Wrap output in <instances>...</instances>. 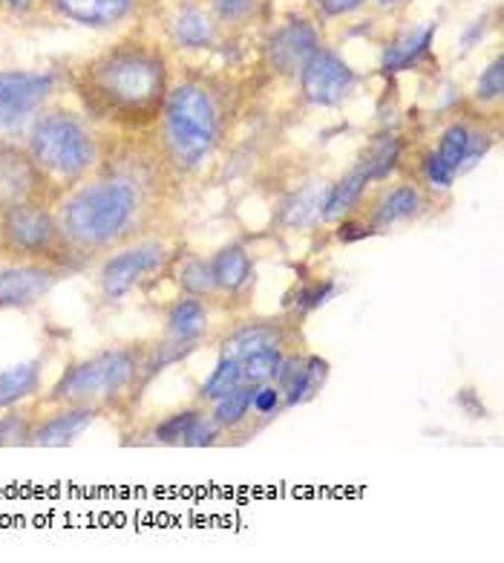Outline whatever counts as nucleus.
Wrapping results in <instances>:
<instances>
[{
  "label": "nucleus",
  "instance_id": "obj_26",
  "mask_svg": "<svg viewBox=\"0 0 504 563\" xmlns=\"http://www.w3.org/2000/svg\"><path fill=\"white\" fill-rule=\"evenodd\" d=\"M176 278H179V286H182L184 292L193 295V298H208L211 292H216L211 263L202 261V257H184L179 272H176Z\"/></svg>",
  "mask_w": 504,
  "mask_h": 563
},
{
  "label": "nucleus",
  "instance_id": "obj_18",
  "mask_svg": "<svg viewBox=\"0 0 504 563\" xmlns=\"http://www.w3.org/2000/svg\"><path fill=\"white\" fill-rule=\"evenodd\" d=\"M283 347V330L277 324H266V321H257V324H245L239 330H234L228 339L222 341V355L225 358H234V362H243L248 355L262 353V350H280Z\"/></svg>",
  "mask_w": 504,
  "mask_h": 563
},
{
  "label": "nucleus",
  "instance_id": "obj_29",
  "mask_svg": "<svg viewBox=\"0 0 504 563\" xmlns=\"http://www.w3.org/2000/svg\"><path fill=\"white\" fill-rule=\"evenodd\" d=\"M283 362V350H262V353H254L248 358H243V382L245 385H266V382H275L277 367Z\"/></svg>",
  "mask_w": 504,
  "mask_h": 563
},
{
  "label": "nucleus",
  "instance_id": "obj_4",
  "mask_svg": "<svg viewBox=\"0 0 504 563\" xmlns=\"http://www.w3.org/2000/svg\"><path fill=\"white\" fill-rule=\"evenodd\" d=\"M145 373V355L136 347H104L78 358L58 376L44 405H87L104 410L127 396L138 376Z\"/></svg>",
  "mask_w": 504,
  "mask_h": 563
},
{
  "label": "nucleus",
  "instance_id": "obj_22",
  "mask_svg": "<svg viewBox=\"0 0 504 563\" xmlns=\"http://www.w3.org/2000/svg\"><path fill=\"white\" fill-rule=\"evenodd\" d=\"M211 272H214L216 289H222V292H239L251 280V255L239 243L222 246L214 255V261H211Z\"/></svg>",
  "mask_w": 504,
  "mask_h": 563
},
{
  "label": "nucleus",
  "instance_id": "obj_25",
  "mask_svg": "<svg viewBox=\"0 0 504 563\" xmlns=\"http://www.w3.org/2000/svg\"><path fill=\"white\" fill-rule=\"evenodd\" d=\"M35 410L9 408L0 413V445H32V428H35Z\"/></svg>",
  "mask_w": 504,
  "mask_h": 563
},
{
  "label": "nucleus",
  "instance_id": "obj_21",
  "mask_svg": "<svg viewBox=\"0 0 504 563\" xmlns=\"http://www.w3.org/2000/svg\"><path fill=\"white\" fill-rule=\"evenodd\" d=\"M433 35H436V24H424L404 32L401 38L392 41L390 47H387L381 67L387 73H401L406 67H413L421 55H427V49L433 47Z\"/></svg>",
  "mask_w": 504,
  "mask_h": 563
},
{
  "label": "nucleus",
  "instance_id": "obj_20",
  "mask_svg": "<svg viewBox=\"0 0 504 563\" xmlns=\"http://www.w3.org/2000/svg\"><path fill=\"white\" fill-rule=\"evenodd\" d=\"M369 183H372L369 170L363 168V165H358V168L351 170L349 177H344L340 183H335L332 188H326V194H323V202H321V211H317V214H321L323 220H340L346 211H351L355 206H358V200L363 197V191H367Z\"/></svg>",
  "mask_w": 504,
  "mask_h": 563
},
{
  "label": "nucleus",
  "instance_id": "obj_28",
  "mask_svg": "<svg viewBox=\"0 0 504 563\" xmlns=\"http://www.w3.org/2000/svg\"><path fill=\"white\" fill-rule=\"evenodd\" d=\"M470 128L461 122L450 124L447 131L441 133V140H438L436 147V156L441 159L447 168H452L456 174H461V165H464V156H467V145H470Z\"/></svg>",
  "mask_w": 504,
  "mask_h": 563
},
{
  "label": "nucleus",
  "instance_id": "obj_1",
  "mask_svg": "<svg viewBox=\"0 0 504 563\" xmlns=\"http://www.w3.org/2000/svg\"><path fill=\"white\" fill-rule=\"evenodd\" d=\"M145 214V177L133 168H96L55 202L64 240L81 257L104 255L124 246L136 238Z\"/></svg>",
  "mask_w": 504,
  "mask_h": 563
},
{
  "label": "nucleus",
  "instance_id": "obj_33",
  "mask_svg": "<svg viewBox=\"0 0 504 563\" xmlns=\"http://www.w3.org/2000/svg\"><path fill=\"white\" fill-rule=\"evenodd\" d=\"M504 93V62L502 55H499L496 62L490 64L488 70L482 73L479 78V85H475V96L482 101H499Z\"/></svg>",
  "mask_w": 504,
  "mask_h": 563
},
{
  "label": "nucleus",
  "instance_id": "obj_23",
  "mask_svg": "<svg viewBox=\"0 0 504 563\" xmlns=\"http://www.w3.org/2000/svg\"><path fill=\"white\" fill-rule=\"evenodd\" d=\"M173 38L179 47L188 49H202L208 47L211 41H214V24H211V18L197 7L182 9L173 21Z\"/></svg>",
  "mask_w": 504,
  "mask_h": 563
},
{
  "label": "nucleus",
  "instance_id": "obj_19",
  "mask_svg": "<svg viewBox=\"0 0 504 563\" xmlns=\"http://www.w3.org/2000/svg\"><path fill=\"white\" fill-rule=\"evenodd\" d=\"M208 330V309L202 303V298H182L176 301L168 312V339L170 344H179V347H191L197 344Z\"/></svg>",
  "mask_w": 504,
  "mask_h": 563
},
{
  "label": "nucleus",
  "instance_id": "obj_37",
  "mask_svg": "<svg viewBox=\"0 0 504 563\" xmlns=\"http://www.w3.org/2000/svg\"><path fill=\"white\" fill-rule=\"evenodd\" d=\"M488 151H490L488 136H482V133H470V145H467V156H464V165H461V174L473 168V165L488 154Z\"/></svg>",
  "mask_w": 504,
  "mask_h": 563
},
{
  "label": "nucleus",
  "instance_id": "obj_27",
  "mask_svg": "<svg viewBox=\"0 0 504 563\" xmlns=\"http://www.w3.org/2000/svg\"><path fill=\"white\" fill-rule=\"evenodd\" d=\"M239 385H243V364L220 355V362H216V367L211 371V376L205 378V385H202L199 396L208 401H216Z\"/></svg>",
  "mask_w": 504,
  "mask_h": 563
},
{
  "label": "nucleus",
  "instance_id": "obj_24",
  "mask_svg": "<svg viewBox=\"0 0 504 563\" xmlns=\"http://www.w3.org/2000/svg\"><path fill=\"white\" fill-rule=\"evenodd\" d=\"M251 394H254V385H239L234 387L231 394H225L222 399L214 401V413H211V419H214L220 428H237V424H243L245 419H248V413H251Z\"/></svg>",
  "mask_w": 504,
  "mask_h": 563
},
{
  "label": "nucleus",
  "instance_id": "obj_39",
  "mask_svg": "<svg viewBox=\"0 0 504 563\" xmlns=\"http://www.w3.org/2000/svg\"><path fill=\"white\" fill-rule=\"evenodd\" d=\"M323 9V15H346V12H355L358 7H363L367 0H317Z\"/></svg>",
  "mask_w": 504,
  "mask_h": 563
},
{
  "label": "nucleus",
  "instance_id": "obj_16",
  "mask_svg": "<svg viewBox=\"0 0 504 563\" xmlns=\"http://www.w3.org/2000/svg\"><path fill=\"white\" fill-rule=\"evenodd\" d=\"M421 209H424V194H421V188L413 186V183H401V186L383 194V200L374 206L369 225H372L374 232H383V229H392V225L406 223V220L418 217Z\"/></svg>",
  "mask_w": 504,
  "mask_h": 563
},
{
  "label": "nucleus",
  "instance_id": "obj_9",
  "mask_svg": "<svg viewBox=\"0 0 504 563\" xmlns=\"http://www.w3.org/2000/svg\"><path fill=\"white\" fill-rule=\"evenodd\" d=\"M69 269L41 261H12L0 266V312L32 309L53 292Z\"/></svg>",
  "mask_w": 504,
  "mask_h": 563
},
{
  "label": "nucleus",
  "instance_id": "obj_11",
  "mask_svg": "<svg viewBox=\"0 0 504 563\" xmlns=\"http://www.w3.org/2000/svg\"><path fill=\"white\" fill-rule=\"evenodd\" d=\"M46 197H49V188L32 165L30 154L23 147L3 142L0 145V209L32 200L46 202Z\"/></svg>",
  "mask_w": 504,
  "mask_h": 563
},
{
  "label": "nucleus",
  "instance_id": "obj_35",
  "mask_svg": "<svg viewBox=\"0 0 504 563\" xmlns=\"http://www.w3.org/2000/svg\"><path fill=\"white\" fill-rule=\"evenodd\" d=\"M424 177H427V183L433 188L450 191V188L456 186V177H459V174H456V170H452V168H447V165H444L441 159H438V156H436V151H433V154H429L427 159H424Z\"/></svg>",
  "mask_w": 504,
  "mask_h": 563
},
{
  "label": "nucleus",
  "instance_id": "obj_5",
  "mask_svg": "<svg viewBox=\"0 0 504 563\" xmlns=\"http://www.w3.org/2000/svg\"><path fill=\"white\" fill-rule=\"evenodd\" d=\"M161 133L176 168H199L216 145V108L211 96L197 85L176 87L161 108Z\"/></svg>",
  "mask_w": 504,
  "mask_h": 563
},
{
  "label": "nucleus",
  "instance_id": "obj_40",
  "mask_svg": "<svg viewBox=\"0 0 504 563\" xmlns=\"http://www.w3.org/2000/svg\"><path fill=\"white\" fill-rule=\"evenodd\" d=\"M3 3L12 9H18V12H26V9L35 7V0H3Z\"/></svg>",
  "mask_w": 504,
  "mask_h": 563
},
{
  "label": "nucleus",
  "instance_id": "obj_13",
  "mask_svg": "<svg viewBox=\"0 0 504 563\" xmlns=\"http://www.w3.org/2000/svg\"><path fill=\"white\" fill-rule=\"evenodd\" d=\"M53 413L35 419L32 428V445L38 448H61L76 442L81 433L96 422L101 410L87 405H53Z\"/></svg>",
  "mask_w": 504,
  "mask_h": 563
},
{
  "label": "nucleus",
  "instance_id": "obj_36",
  "mask_svg": "<svg viewBox=\"0 0 504 563\" xmlns=\"http://www.w3.org/2000/svg\"><path fill=\"white\" fill-rule=\"evenodd\" d=\"M374 229L369 223H360V220H344L337 225V240L340 243H358V240L372 238Z\"/></svg>",
  "mask_w": 504,
  "mask_h": 563
},
{
  "label": "nucleus",
  "instance_id": "obj_17",
  "mask_svg": "<svg viewBox=\"0 0 504 563\" xmlns=\"http://www.w3.org/2000/svg\"><path fill=\"white\" fill-rule=\"evenodd\" d=\"M64 18L81 26H110L131 15L136 0H53Z\"/></svg>",
  "mask_w": 504,
  "mask_h": 563
},
{
  "label": "nucleus",
  "instance_id": "obj_41",
  "mask_svg": "<svg viewBox=\"0 0 504 563\" xmlns=\"http://www.w3.org/2000/svg\"><path fill=\"white\" fill-rule=\"evenodd\" d=\"M378 3H383V7H390V3H397V0H378Z\"/></svg>",
  "mask_w": 504,
  "mask_h": 563
},
{
  "label": "nucleus",
  "instance_id": "obj_15",
  "mask_svg": "<svg viewBox=\"0 0 504 563\" xmlns=\"http://www.w3.org/2000/svg\"><path fill=\"white\" fill-rule=\"evenodd\" d=\"M41 382H44V358L18 362L0 371V413L35 399L41 394Z\"/></svg>",
  "mask_w": 504,
  "mask_h": 563
},
{
  "label": "nucleus",
  "instance_id": "obj_30",
  "mask_svg": "<svg viewBox=\"0 0 504 563\" xmlns=\"http://www.w3.org/2000/svg\"><path fill=\"white\" fill-rule=\"evenodd\" d=\"M199 417H202V410L197 408L170 413L168 419H161V422L156 424V442H161V445H184V440H188V433H191L193 422H197Z\"/></svg>",
  "mask_w": 504,
  "mask_h": 563
},
{
  "label": "nucleus",
  "instance_id": "obj_8",
  "mask_svg": "<svg viewBox=\"0 0 504 563\" xmlns=\"http://www.w3.org/2000/svg\"><path fill=\"white\" fill-rule=\"evenodd\" d=\"M53 90L55 78L49 73L0 70V133L15 136L35 122Z\"/></svg>",
  "mask_w": 504,
  "mask_h": 563
},
{
  "label": "nucleus",
  "instance_id": "obj_14",
  "mask_svg": "<svg viewBox=\"0 0 504 563\" xmlns=\"http://www.w3.org/2000/svg\"><path fill=\"white\" fill-rule=\"evenodd\" d=\"M314 49H317V35H314L312 26L303 24V21H291L271 38L268 53H271L275 67H280L283 73H294L309 62Z\"/></svg>",
  "mask_w": 504,
  "mask_h": 563
},
{
  "label": "nucleus",
  "instance_id": "obj_7",
  "mask_svg": "<svg viewBox=\"0 0 504 563\" xmlns=\"http://www.w3.org/2000/svg\"><path fill=\"white\" fill-rule=\"evenodd\" d=\"M170 257L168 243L161 240H133L127 246L110 252L99 269V292L104 301L115 303L127 298L147 275L161 269Z\"/></svg>",
  "mask_w": 504,
  "mask_h": 563
},
{
  "label": "nucleus",
  "instance_id": "obj_32",
  "mask_svg": "<svg viewBox=\"0 0 504 563\" xmlns=\"http://www.w3.org/2000/svg\"><path fill=\"white\" fill-rule=\"evenodd\" d=\"M397 151H401L397 140H378V142H374V147L369 151V159L363 163V168L369 170V177H372V179L387 177V174L395 168Z\"/></svg>",
  "mask_w": 504,
  "mask_h": 563
},
{
  "label": "nucleus",
  "instance_id": "obj_12",
  "mask_svg": "<svg viewBox=\"0 0 504 563\" xmlns=\"http://www.w3.org/2000/svg\"><path fill=\"white\" fill-rule=\"evenodd\" d=\"M329 378V362L321 355H283V362L277 367L275 385L283 394L285 408H298L300 401H309Z\"/></svg>",
  "mask_w": 504,
  "mask_h": 563
},
{
  "label": "nucleus",
  "instance_id": "obj_6",
  "mask_svg": "<svg viewBox=\"0 0 504 563\" xmlns=\"http://www.w3.org/2000/svg\"><path fill=\"white\" fill-rule=\"evenodd\" d=\"M0 252L12 261L55 263L64 269H69V261L76 257L64 240L55 209L44 200L0 209Z\"/></svg>",
  "mask_w": 504,
  "mask_h": 563
},
{
  "label": "nucleus",
  "instance_id": "obj_2",
  "mask_svg": "<svg viewBox=\"0 0 504 563\" xmlns=\"http://www.w3.org/2000/svg\"><path fill=\"white\" fill-rule=\"evenodd\" d=\"M78 90L96 119L122 128H145L161 117L168 73L161 55L150 47L122 44L87 67Z\"/></svg>",
  "mask_w": 504,
  "mask_h": 563
},
{
  "label": "nucleus",
  "instance_id": "obj_38",
  "mask_svg": "<svg viewBox=\"0 0 504 563\" xmlns=\"http://www.w3.org/2000/svg\"><path fill=\"white\" fill-rule=\"evenodd\" d=\"M254 7V0H214V9L225 21H237V18L248 15Z\"/></svg>",
  "mask_w": 504,
  "mask_h": 563
},
{
  "label": "nucleus",
  "instance_id": "obj_10",
  "mask_svg": "<svg viewBox=\"0 0 504 563\" xmlns=\"http://www.w3.org/2000/svg\"><path fill=\"white\" fill-rule=\"evenodd\" d=\"M355 85V73L344 58H337L329 49H314L309 62L300 67V90L303 99L317 108H335L346 99Z\"/></svg>",
  "mask_w": 504,
  "mask_h": 563
},
{
  "label": "nucleus",
  "instance_id": "obj_3",
  "mask_svg": "<svg viewBox=\"0 0 504 563\" xmlns=\"http://www.w3.org/2000/svg\"><path fill=\"white\" fill-rule=\"evenodd\" d=\"M23 151L30 154L32 165L55 197L78 186L101 165L99 140L87 119L64 108L38 113L30 124Z\"/></svg>",
  "mask_w": 504,
  "mask_h": 563
},
{
  "label": "nucleus",
  "instance_id": "obj_31",
  "mask_svg": "<svg viewBox=\"0 0 504 563\" xmlns=\"http://www.w3.org/2000/svg\"><path fill=\"white\" fill-rule=\"evenodd\" d=\"M337 292V284L332 278L314 280V284L300 286L298 292L291 295V307L298 309V312H312V309L323 307V303L332 301V295Z\"/></svg>",
  "mask_w": 504,
  "mask_h": 563
},
{
  "label": "nucleus",
  "instance_id": "obj_34",
  "mask_svg": "<svg viewBox=\"0 0 504 563\" xmlns=\"http://www.w3.org/2000/svg\"><path fill=\"white\" fill-rule=\"evenodd\" d=\"M283 408V394L275 382H266V385H254L251 394V410L257 417H275L277 410Z\"/></svg>",
  "mask_w": 504,
  "mask_h": 563
}]
</instances>
